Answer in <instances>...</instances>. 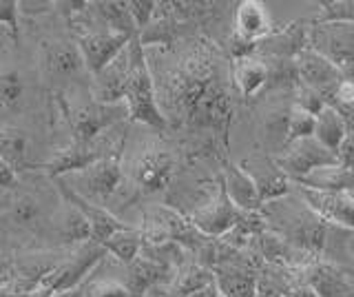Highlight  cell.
Masks as SVG:
<instances>
[{"label":"cell","mask_w":354,"mask_h":297,"mask_svg":"<svg viewBox=\"0 0 354 297\" xmlns=\"http://www.w3.org/2000/svg\"><path fill=\"white\" fill-rule=\"evenodd\" d=\"M272 18L268 7L259 0H243L237 5L235 16H232V34L239 36L241 40L257 45L263 38L272 34Z\"/></svg>","instance_id":"obj_20"},{"label":"cell","mask_w":354,"mask_h":297,"mask_svg":"<svg viewBox=\"0 0 354 297\" xmlns=\"http://www.w3.org/2000/svg\"><path fill=\"white\" fill-rule=\"evenodd\" d=\"M36 71L47 93H69L82 75H88L73 38L51 36L40 40Z\"/></svg>","instance_id":"obj_4"},{"label":"cell","mask_w":354,"mask_h":297,"mask_svg":"<svg viewBox=\"0 0 354 297\" xmlns=\"http://www.w3.org/2000/svg\"><path fill=\"white\" fill-rule=\"evenodd\" d=\"M129 82L124 105L129 109V123H140L144 127L153 129L155 134H169V125L155 100V87L153 75L149 69L147 51L142 49L138 36H133L129 42Z\"/></svg>","instance_id":"obj_2"},{"label":"cell","mask_w":354,"mask_h":297,"mask_svg":"<svg viewBox=\"0 0 354 297\" xmlns=\"http://www.w3.org/2000/svg\"><path fill=\"white\" fill-rule=\"evenodd\" d=\"M219 180H221V189H224L226 197L241 213H259L263 208L257 186H254L252 178L239 167V164H232L228 160L221 162Z\"/></svg>","instance_id":"obj_18"},{"label":"cell","mask_w":354,"mask_h":297,"mask_svg":"<svg viewBox=\"0 0 354 297\" xmlns=\"http://www.w3.org/2000/svg\"><path fill=\"white\" fill-rule=\"evenodd\" d=\"M295 64H297V73H299V82L308 89H315L321 96L326 98V102H332V96H335L337 87L341 80H346L341 75V71L332 64L328 58H324L321 53H317L315 49H301L295 56Z\"/></svg>","instance_id":"obj_13"},{"label":"cell","mask_w":354,"mask_h":297,"mask_svg":"<svg viewBox=\"0 0 354 297\" xmlns=\"http://www.w3.org/2000/svg\"><path fill=\"white\" fill-rule=\"evenodd\" d=\"M182 45V42H180ZM173 62L149 60L155 100L169 125V131H182L193 109L215 80L224 78V51L208 36L186 38L182 49H171Z\"/></svg>","instance_id":"obj_1"},{"label":"cell","mask_w":354,"mask_h":297,"mask_svg":"<svg viewBox=\"0 0 354 297\" xmlns=\"http://www.w3.org/2000/svg\"><path fill=\"white\" fill-rule=\"evenodd\" d=\"M51 182H53V186H55V191H58L60 200L73 204V206L77 208V211H80V213L84 215V219L88 222V226H91V242H93V244L102 246L104 242H106L111 235H113V233H118V231L131 226L129 222H122V219H120L115 213H111L109 208L95 206V204H91V202L82 200V197L77 195L75 191H71L69 186H66L60 178H55V180H51Z\"/></svg>","instance_id":"obj_14"},{"label":"cell","mask_w":354,"mask_h":297,"mask_svg":"<svg viewBox=\"0 0 354 297\" xmlns=\"http://www.w3.org/2000/svg\"><path fill=\"white\" fill-rule=\"evenodd\" d=\"M51 12H55V3H51V0H42V3H33V0H18V16L38 18V16H47Z\"/></svg>","instance_id":"obj_34"},{"label":"cell","mask_w":354,"mask_h":297,"mask_svg":"<svg viewBox=\"0 0 354 297\" xmlns=\"http://www.w3.org/2000/svg\"><path fill=\"white\" fill-rule=\"evenodd\" d=\"M317 25L326 23H346L354 25V0H321Z\"/></svg>","instance_id":"obj_28"},{"label":"cell","mask_w":354,"mask_h":297,"mask_svg":"<svg viewBox=\"0 0 354 297\" xmlns=\"http://www.w3.org/2000/svg\"><path fill=\"white\" fill-rule=\"evenodd\" d=\"M277 169H279L290 182L304 180L308 173H313L321 167L339 162V156L330 153L326 147H321L315 138L297 140L292 145H288L281 153H277L272 158Z\"/></svg>","instance_id":"obj_9"},{"label":"cell","mask_w":354,"mask_h":297,"mask_svg":"<svg viewBox=\"0 0 354 297\" xmlns=\"http://www.w3.org/2000/svg\"><path fill=\"white\" fill-rule=\"evenodd\" d=\"M18 184H20V175L0 158V195L14 193L18 189Z\"/></svg>","instance_id":"obj_35"},{"label":"cell","mask_w":354,"mask_h":297,"mask_svg":"<svg viewBox=\"0 0 354 297\" xmlns=\"http://www.w3.org/2000/svg\"><path fill=\"white\" fill-rule=\"evenodd\" d=\"M71 191H75L82 200L91 202L95 206L106 208L111 200L122 193L124 186V162L122 156H111L104 158L91 167H86L77 173H69L60 178Z\"/></svg>","instance_id":"obj_6"},{"label":"cell","mask_w":354,"mask_h":297,"mask_svg":"<svg viewBox=\"0 0 354 297\" xmlns=\"http://www.w3.org/2000/svg\"><path fill=\"white\" fill-rule=\"evenodd\" d=\"M73 40L82 56L88 78L113 62L131 42V38L124 34H113V31H102V29L84 31V34L75 36Z\"/></svg>","instance_id":"obj_11"},{"label":"cell","mask_w":354,"mask_h":297,"mask_svg":"<svg viewBox=\"0 0 354 297\" xmlns=\"http://www.w3.org/2000/svg\"><path fill=\"white\" fill-rule=\"evenodd\" d=\"M268 82V67L259 56H248L230 62V84L243 100L257 98Z\"/></svg>","instance_id":"obj_21"},{"label":"cell","mask_w":354,"mask_h":297,"mask_svg":"<svg viewBox=\"0 0 354 297\" xmlns=\"http://www.w3.org/2000/svg\"><path fill=\"white\" fill-rule=\"evenodd\" d=\"M295 93H297L295 107L304 109V111H308L310 116H315V118L328 107L324 96H321L319 91H315V89H308V87H304V84H299V89Z\"/></svg>","instance_id":"obj_31"},{"label":"cell","mask_w":354,"mask_h":297,"mask_svg":"<svg viewBox=\"0 0 354 297\" xmlns=\"http://www.w3.org/2000/svg\"><path fill=\"white\" fill-rule=\"evenodd\" d=\"M308 47L328 58L346 80H354V25L313 23L308 31Z\"/></svg>","instance_id":"obj_7"},{"label":"cell","mask_w":354,"mask_h":297,"mask_svg":"<svg viewBox=\"0 0 354 297\" xmlns=\"http://www.w3.org/2000/svg\"><path fill=\"white\" fill-rule=\"evenodd\" d=\"M239 167L252 178L263 204L279 202L281 197L290 193V180L277 169L274 160L266 156V153H254V156L243 160Z\"/></svg>","instance_id":"obj_16"},{"label":"cell","mask_w":354,"mask_h":297,"mask_svg":"<svg viewBox=\"0 0 354 297\" xmlns=\"http://www.w3.org/2000/svg\"><path fill=\"white\" fill-rule=\"evenodd\" d=\"M127 127L129 123H122L88 142H66L58 151H53L51 158L44 162V167H42L44 175H47L49 180L64 178V175L82 171L104 158L124 156Z\"/></svg>","instance_id":"obj_3"},{"label":"cell","mask_w":354,"mask_h":297,"mask_svg":"<svg viewBox=\"0 0 354 297\" xmlns=\"http://www.w3.org/2000/svg\"><path fill=\"white\" fill-rule=\"evenodd\" d=\"M213 275L217 289L224 297H257V271L241 267V264H221L213 269Z\"/></svg>","instance_id":"obj_24"},{"label":"cell","mask_w":354,"mask_h":297,"mask_svg":"<svg viewBox=\"0 0 354 297\" xmlns=\"http://www.w3.org/2000/svg\"><path fill=\"white\" fill-rule=\"evenodd\" d=\"M51 240L49 249H58V251H73L77 246L91 242V226L84 219V215L77 211V208L69 202H60L58 208L53 211L47 228L40 240Z\"/></svg>","instance_id":"obj_10"},{"label":"cell","mask_w":354,"mask_h":297,"mask_svg":"<svg viewBox=\"0 0 354 297\" xmlns=\"http://www.w3.org/2000/svg\"><path fill=\"white\" fill-rule=\"evenodd\" d=\"M142 244H144L142 231L131 224V226L122 228V231H118V233L111 235L102 244V249L106 251L109 258L118 260V264L124 267V264H131L133 260L140 255Z\"/></svg>","instance_id":"obj_27"},{"label":"cell","mask_w":354,"mask_h":297,"mask_svg":"<svg viewBox=\"0 0 354 297\" xmlns=\"http://www.w3.org/2000/svg\"><path fill=\"white\" fill-rule=\"evenodd\" d=\"M11 271H14V253L0 255V289H5L11 282Z\"/></svg>","instance_id":"obj_36"},{"label":"cell","mask_w":354,"mask_h":297,"mask_svg":"<svg viewBox=\"0 0 354 297\" xmlns=\"http://www.w3.org/2000/svg\"><path fill=\"white\" fill-rule=\"evenodd\" d=\"M239 217H241V211L232 206L224 189H221V180H219L217 193L199 208H195V211L188 215V222H191L202 235L219 240L239 222Z\"/></svg>","instance_id":"obj_12"},{"label":"cell","mask_w":354,"mask_h":297,"mask_svg":"<svg viewBox=\"0 0 354 297\" xmlns=\"http://www.w3.org/2000/svg\"><path fill=\"white\" fill-rule=\"evenodd\" d=\"M188 297H224L219 293V289H217V284H215V280L210 282V284H206V286H202L199 291H195L193 295H188Z\"/></svg>","instance_id":"obj_37"},{"label":"cell","mask_w":354,"mask_h":297,"mask_svg":"<svg viewBox=\"0 0 354 297\" xmlns=\"http://www.w3.org/2000/svg\"><path fill=\"white\" fill-rule=\"evenodd\" d=\"M177 169V153L162 140H149L124 169V180L133 195H158L171 189Z\"/></svg>","instance_id":"obj_5"},{"label":"cell","mask_w":354,"mask_h":297,"mask_svg":"<svg viewBox=\"0 0 354 297\" xmlns=\"http://www.w3.org/2000/svg\"><path fill=\"white\" fill-rule=\"evenodd\" d=\"M306 206L324 222H332L354 231V193H321L299 186Z\"/></svg>","instance_id":"obj_19"},{"label":"cell","mask_w":354,"mask_h":297,"mask_svg":"<svg viewBox=\"0 0 354 297\" xmlns=\"http://www.w3.org/2000/svg\"><path fill=\"white\" fill-rule=\"evenodd\" d=\"M0 51H3V47H0Z\"/></svg>","instance_id":"obj_38"},{"label":"cell","mask_w":354,"mask_h":297,"mask_svg":"<svg viewBox=\"0 0 354 297\" xmlns=\"http://www.w3.org/2000/svg\"><path fill=\"white\" fill-rule=\"evenodd\" d=\"M36 84H42L40 78L31 80L18 60H5L0 51V125L11 123L14 116L27 111L31 98L36 96Z\"/></svg>","instance_id":"obj_8"},{"label":"cell","mask_w":354,"mask_h":297,"mask_svg":"<svg viewBox=\"0 0 354 297\" xmlns=\"http://www.w3.org/2000/svg\"><path fill=\"white\" fill-rule=\"evenodd\" d=\"M155 12H158V3L155 0H133V3H129V14L133 18V23H136L138 34L144 27L151 25Z\"/></svg>","instance_id":"obj_33"},{"label":"cell","mask_w":354,"mask_h":297,"mask_svg":"<svg viewBox=\"0 0 354 297\" xmlns=\"http://www.w3.org/2000/svg\"><path fill=\"white\" fill-rule=\"evenodd\" d=\"M313 138L319 142L321 147H326L330 153L341 156V151L346 149V142L350 138V125L335 107H326L315 118V134Z\"/></svg>","instance_id":"obj_25"},{"label":"cell","mask_w":354,"mask_h":297,"mask_svg":"<svg viewBox=\"0 0 354 297\" xmlns=\"http://www.w3.org/2000/svg\"><path fill=\"white\" fill-rule=\"evenodd\" d=\"M18 0H0V27L9 31V38L14 45L20 40V23H18Z\"/></svg>","instance_id":"obj_32"},{"label":"cell","mask_w":354,"mask_h":297,"mask_svg":"<svg viewBox=\"0 0 354 297\" xmlns=\"http://www.w3.org/2000/svg\"><path fill=\"white\" fill-rule=\"evenodd\" d=\"M313 134H315V116H310L304 109L292 105L286 120V147L297 140L313 138Z\"/></svg>","instance_id":"obj_29"},{"label":"cell","mask_w":354,"mask_h":297,"mask_svg":"<svg viewBox=\"0 0 354 297\" xmlns=\"http://www.w3.org/2000/svg\"><path fill=\"white\" fill-rule=\"evenodd\" d=\"M306 284L315 291L317 297H352V282L341 269L328 262H315L304 267Z\"/></svg>","instance_id":"obj_22"},{"label":"cell","mask_w":354,"mask_h":297,"mask_svg":"<svg viewBox=\"0 0 354 297\" xmlns=\"http://www.w3.org/2000/svg\"><path fill=\"white\" fill-rule=\"evenodd\" d=\"M299 186L310 191L321 193H352L354 189V164L335 162L328 167H321L313 173H308L304 180L297 182Z\"/></svg>","instance_id":"obj_23"},{"label":"cell","mask_w":354,"mask_h":297,"mask_svg":"<svg viewBox=\"0 0 354 297\" xmlns=\"http://www.w3.org/2000/svg\"><path fill=\"white\" fill-rule=\"evenodd\" d=\"M127 82H129V51L124 49L102 71L88 78V96L95 102L102 105H120L124 102Z\"/></svg>","instance_id":"obj_17"},{"label":"cell","mask_w":354,"mask_h":297,"mask_svg":"<svg viewBox=\"0 0 354 297\" xmlns=\"http://www.w3.org/2000/svg\"><path fill=\"white\" fill-rule=\"evenodd\" d=\"M100 267H102V264H100ZM100 267L91 275V280H88L84 297H131V293L127 291V286L122 284L120 280H115V278H100V275H97Z\"/></svg>","instance_id":"obj_30"},{"label":"cell","mask_w":354,"mask_h":297,"mask_svg":"<svg viewBox=\"0 0 354 297\" xmlns=\"http://www.w3.org/2000/svg\"><path fill=\"white\" fill-rule=\"evenodd\" d=\"M213 280H215L213 271L202 267V264H197L195 260H188L184 267L175 271L173 280L169 284V291H166V297H188Z\"/></svg>","instance_id":"obj_26"},{"label":"cell","mask_w":354,"mask_h":297,"mask_svg":"<svg viewBox=\"0 0 354 297\" xmlns=\"http://www.w3.org/2000/svg\"><path fill=\"white\" fill-rule=\"evenodd\" d=\"M0 158H3L20 178L25 173L42 169L36 160V147H33L31 131L16 123L0 125Z\"/></svg>","instance_id":"obj_15"}]
</instances>
